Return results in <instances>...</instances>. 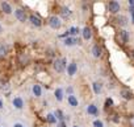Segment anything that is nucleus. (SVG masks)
Instances as JSON below:
<instances>
[{"label":"nucleus","mask_w":134,"mask_h":127,"mask_svg":"<svg viewBox=\"0 0 134 127\" xmlns=\"http://www.w3.org/2000/svg\"><path fill=\"white\" fill-rule=\"evenodd\" d=\"M46 119H47L49 123H55V122H57V118L54 116V114H47Z\"/></svg>","instance_id":"aec40b11"},{"label":"nucleus","mask_w":134,"mask_h":127,"mask_svg":"<svg viewBox=\"0 0 134 127\" xmlns=\"http://www.w3.org/2000/svg\"><path fill=\"white\" fill-rule=\"evenodd\" d=\"M13 106H15L16 109H23V107H24V101H23L20 97H17V98L13 99Z\"/></svg>","instance_id":"1a4fd4ad"},{"label":"nucleus","mask_w":134,"mask_h":127,"mask_svg":"<svg viewBox=\"0 0 134 127\" xmlns=\"http://www.w3.org/2000/svg\"><path fill=\"white\" fill-rule=\"evenodd\" d=\"M54 116H55V118H58V119H60V120H63V118H64L60 110H57V111H55V114H54Z\"/></svg>","instance_id":"5701e85b"},{"label":"nucleus","mask_w":134,"mask_h":127,"mask_svg":"<svg viewBox=\"0 0 134 127\" xmlns=\"http://www.w3.org/2000/svg\"><path fill=\"white\" fill-rule=\"evenodd\" d=\"M87 113L88 114H91V115H97V107L95 106V105H90L88 107H87Z\"/></svg>","instance_id":"f8f14e48"},{"label":"nucleus","mask_w":134,"mask_h":127,"mask_svg":"<svg viewBox=\"0 0 134 127\" xmlns=\"http://www.w3.org/2000/svg\"><path fill=\"white\" fill-rule=\"evenodd\" d=\"M70 15H71V12H70L69 8H66V7L62 8V16H63V17H69Z\"/></svg>","instance_id":"6ab92c4d"},{"label":"nucleus","mask_w":134,"mask_h":127,"mask_svg":"<svg viewBox=\"0 0 134 127\" xmlns=\"http://www.w3.org/2000/svg\"><path fill=\"white\" fill-rule=\"evenodd\" d=\"M67 91H69V93L71 94V93H72V87H69V89H67Z\"/></svg>","instance_id":"c85d7f7f"},{"label":"nucleus","mask_w":134,"mask_h":127,"mask_svg":"<svg viewBox=\"0 0 134 127\" xmlns=\"http://www.w3.org/2000/svg\"><path fill=\"white\" fill-rule=\"evenodd\" d=\"M107 105H108V106H109V105H113V101H112L110 98H108V99H107Z\"/></svg>","instance_id":"a878e982"},{"label":"nucleus","mask_w":134,"mask_h":127,"mask_svg":"<svg viewBox=\"0 0 134 127\" xmlns=\"http://www.w3.org/2000/svg\"><path fill=\"white\" fill-rule=\"evenodd\" d=\"M133 124H134V119H133Z\"/></svg>","instance_id":"473e14b6"},{"label":"nucleus","mask_w":134,"mask_h":127,"mask_svg":"<svg viewBox=\"0 0 134 127\" xmlns=\"http://www.w3.org/2000/svg\"><path fill=\"white\" fill-rule=\"evenodd\" d=\"M8 52V48L7 46H4V45H0V57H3V56H5V53Z\"/></svg>","instance_id":"4be33fe9"},{"label":"nucleus","mask_w":134,"mask_h":127,"mask_svg":"<svg viewBox=\"0 0 134 127\" xmlns=\"http://www.w3.org/2000/svg\"><path fill=\"white\" fill-rule=\"evenodd\" d=\"M57 127H66V124H64V122H60V123H59Z\"/></svg>","instance_id":"bb28decb"},{"label":"nucleus","mask_w":134,"mask_h":127,"mask_svg":"<svg viewBox=\"0 0 134 127\" xmlns=\"http://www.w3.org/2000/svg\"><path fill=\"white\" fill-rule=\"evenodd\" d=\"M15 15H16V17L20 20V21H25L26 20V15H25V12L23 11V9H16V12H15Z\"/></svg>","instance_id":"20e7f679"},{"label":"nucleus","mask_w":134,"mask_h":127,"mask_svg":"<svg viewBox=\"0 0 134 127\" xmlns=\"http://www.w3.org/2000/svg\"><path fill=\"white\" fill-rule=\"evenodd\" d=\"M108 9H109V12H112V13H117V12L120 11V3H117V2H110V3L108 4Z\"/></svg>","instance_id":"7ed1b4c3"},{"label":"nucleus","mask_w":134,"mask_h":127,"mask_svg":"<svg viewBox=\"0 0 134 127\" xmlns=\"http://www.w3.org/2000/svg\"><path fill=\"white\" fill-rule=\"evenodd\" d=\"M0 109H3V101L0 99Z\"/></svg>","instance_id":"c756f323"},{"label":"nucleus","mask_w":134,"mask_h":127,"mask_svg":"<svg viewBox=\"0 0 134 127\" xmlns=\"http://www.w3.org/2000/svg\"><path fill=\"white\" fill-rule=\"evenodd\" d=\"M67 73H69V76H71V77L76 73V64L75 62H71L69 65V68H67Z\"/></svg>","instance_id":"423d86ee"},{"label":"nucleus","mask_w":134,"mask_h":127,"mask_svg":"<svg viewBox=\"0 0 134 127\" xmlns=\"http://www.w3.org/2000/svg\"><path fill=\"white\" fill-rule=\"evenodd\" d=\"M92 56L96 57V58H99L101 56V48L99 45H93V48H92Z\"/></svg>","instance_id":"6e6552de"},{"label":"nucleus","mask_w":134,"mask_h":127,"mask_svg":"<svg viewBox=\"0 0 134 127\" xmlns=\"http://www.w3.org/2000/svg\"><path fill=\"white\" fill-rule=\"evenodd\" d=\"M13 127H24V126H23V124H21V123H16V124H15V126H13Z\"/></svg>","instance_id":"cd10ccee"},{"label":"nucleus","mask_w":134,"mask_h":127,"mask_svg":"<svg viewBox=\"0 0 134 127\" xmlns=\"http://www.w3.org/2000/svg\"><path fill=\"white\" fill-rule=\"evenodd\" d=\"M122 95H124V98H125V99H130V98L133 97L131 91H127V90H122Z\"/></svg>","instance_id":"412c9836"},{"label":"nucleus","mask_w":134,"mask_h":127,"mask_svg":"<svg viewBox=\"0 0 134 127\" xmlns=\"http://www.w3.org/2000/svg\"><path fill=\"white\" fill-rule=\"evenodd\" d=\"M0 29H2V27H0Z\"/></svg>","instance_id":"72a5a7b5"},{"label":"nucleus","mask_w":134,"mask_h":127,"mask_svg":"<svg viewBox=\"0 0 134 127\" xmlns=\"http://www.w3.org/2000/svg\"><path fill=\"white\" fill-rule=\"evenodd\" d=\"M91 37H92L91 28H90V27H84V28H83V38H84V40H90Z\"/></svg>","instance_id":"39448f33"},{"label":"nucleus","mask_w":134,"mask_h":127,"mask_svg":"<svg viewBox=\"0 0 134 127\" xmlns=\"http://www.w3.org/2000/svg\"><path fill=\"white\" fill-rule=\"evenodd\" d=\"M120 35H121L122 42H127V38H129V35H127V32H126V31H121V32H120Z\"/></svg>","instance_id":"a211bd4d"},{"label":"nucleus","mask_w":134,"mask_h":127,"mask_svg":"<svg viewBox=\"0 0 134 127\" xmlns=\"http://www.w3.org/2000/svg\"><path fill=\"white\" fill-rule=\"evenodd\" d=\"M55 98H57V101H62L63 99V90L62 89H57L55 90Z\"/></svg>","instance_id":"4468645a"},{"label":"nucleus","mask_w":134,"mask_h":127,"mask_svg":"<svg viewBox=\"0 0 134 127\" xmlns=\"http://www.w3.org/2000/svg\"><path fill=\"white\" fill-rule=\"evenodd\" d=\"M92 87H93V91H95V94H100V91H101V85H100L99 82H93Z\"/></svg>","instance_id":"2eb2a0df"},{"label":"nucleus","mask_w":134,"mask_h":127,"mask_svg":"<svg viewBox=\"0 0 134 127\" xmlns=\"http://www.w3.org/2000/svg\"><path fill=\"white\" fill-rule=\"evenodd\" d=\"M30 23L33 24V25H36V27H41V19L40 17H37V16H34V15H32L30 16Z\"/></svg>","instance_id":"9b49d317"},{"label":"nucleus","mask_w":134,"mask_h":127,"mask_svg":"<svg viewBox=\"0 0 134 127\" xmlns=\"http://www.w3.org/2000/svg\"><path fill=\"white\" fill-rule=\"evenodd\" d=\"M78 32H79V28H75V27H72V28H70V35H72V36H75V35H78Z\"/></svg>","instance_id":"b1692460"},{"label":"nucleus","mask_w":134,"mask_h":127,"mask_svg":"<svg viewBox=\"0 0 134 127\" xmlns=\"http://www.w3.org/2000/svg\"><path fill=\"white\" fill-rule=\"evenodd\" d=\"M41 93H42L41 86H40V85H34V86H33V94H34L36 97H41Z\"/></svg>","instance_id":"ddd939ff"},{"label":"nucleus","mask_w":134,"mask_h":127,"mask_svg":"<svg viewBox=\"0 0 134 127\" xmlns=\"http://www.w3.org/2000/svg\"><path fill=\"white\" fill-rule=\"evenodd\" d=\"M75 44H79V38L67 37V38L64 40V45H67V46H71V45H75Z\"/></svg>","instance_id":"0eeeda50"},{"label":"nucleus","mask_w":134,"mask_h":127,"mask_svg":"<svg viewBox=\"0 0 134 127\" xmlns=\"http://www.w3.org/2000/svg\"><path fill=\"white\" fill-rule=\"evenodd\" d=\"M93 127H104V124H103L101 120L96 119V120H93Z\"/></svg>","instance_id":"393cba45"},{"label":"nucleus","mask_w":134,"mask_h":127,"mask_svg":"<svg viewBox=\"0 0 134 127\" xmlns=\"http://www.w3.org/2000/svg\"><path fill=\"white\" fill-rule=\"evenodd\" d=\"M133 23H134V16H133Z\"/></svg>","instance_id":"7c9ffc66"},{"label":"nucleus","mask_w":134,"mask_h":127,"mask_svg":"<svg viewBox=\"0 0 134 127\" xmlns=\"http://www.w3.org/2000/svg\"><path fill=\"white\" fill-rule=\"evenodd\" d=\"M49 24H50V27H51L53 29H59V28H60V25H62V23H60L59 17H57V16H53V17H50V20H49Z\"/></svg>","instance_id":"f03ea898"},{"label":"nucleus","mask_w":134,"mask_h":127,"mask_svg":"<svg viewBox=\"0 0 134 127\" xmlns=\"http://www.w3.org/2000/svg\"><path fill=\"white\" fill-rule=\"evenodd\" d=\"M117 21H118V24L122 25V27H125V25L127 24V19H126L125 16H120V17L117 19Z\"/></svg>","instance_id":"f3484780"},{"label":"nucleus","mask_w":134,"mask_h":127,"mask_svg":"<svg viewBox=\"0 0 134 127\" xmlns=\"http://www.w3.org/2000/svg\"><path fill=\"white\" fill-rule=\"evenodd\" d=\"M69 103L71 105V106H78V99L75 98V95H69Z\"/></svg>","instance_id":"dca6fc26"},{"label":"nucleus","mask_w":134,"mask_h":127,"mask_svg":"<svg viewBox=\"0 0 134 127\" xmlns=\"http://www.w3.org/2000/svg\"><path fill=\"white\" fill-rule=\"evenodd\" d=\"M72 127H79V126H72Z\"/></svg>","instance_id":"2f4dec72"},{"label":"nucleus","mask_w":134,"mask_h":127,"mask_svg":"<svg viewBox=\"0 0 134 127\" xmlns=\"http://www.w3.org/2000/svg\"><path fill=\"white\" fill-rule=\"evenodd\" d=\"M2 9H3L5 13H11V12H12V7H11L9 3H7V2H2Z\"/></svg>","instance_id":"9d476101"},{"label":"nucleus","mask_w":134,"mask_h":127,"mask_svg":"<svg viewBox=\"0 0 134 127\" xmlns=\"http://www.w3.org/2000/svg\"><path fill=\"white\" fill-rule=\"evenodd\" d=\"M54 69H55L58 73H63L64 69H66V60H63V58L55 60V61H54Z\"/></svg>","instance_id":"f257e3e1"}]
</instances>
